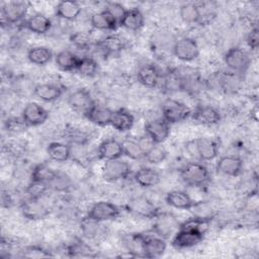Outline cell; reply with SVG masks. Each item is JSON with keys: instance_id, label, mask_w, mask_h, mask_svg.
I'll return each mask as SVG.
<instances>
[{"instance_id": "1", "label": "cell", "mask_w": 259, "mask_h": 259, "mask_svg": "<svg viewBox=\"0 0 259 259\" xmlns=\"http://www.w3.org/2000/svg\"><path fill=\"white\" fill-rule=\"evenodd\" d=\"M181 179L189 186L202 187L210 181L208 169L199 162H189L180 170Z\"/></svg>"}, {"instance_id": "2", "label": "cell", "mask_w": 259, "mask_h": 259, "mask_svg": "<svg viewBox=\"0 0 259 259\" xmlns=\"http://www.w3.org/2000/svg\"><path fill=\"white\" fill-rule=\"evenodd\" d=\"M204 238V231L191 227L179 226L177 232L172 236L171 245L175 249H187L197 246Z\"/></svg>"}, {"instance_id": "3", "label": "cell", "mask_w": 259, "mask_h": 259, "mask_svg": "<svg viewBox=\"0 0 259 259\" xmlns=\"http://www.w3.org/2000/svg\"><path fill=\"white\" fill-rule=\"evenodd\" d=\"M162 118L169 124L181 122L191 115V109L184 103L169 98L165 100L161 107Z\"/></svg>"}, {"instance_id": "4", "label": "cell", "mask_w": 259, "mask_h": 259, "mask_svg": "<svg viewBox=\"0 0 259 259\" xmlns=\"http://www.w3.org/2000/svg\"><path fill=\"white\" fill-rule=\"evenodd\" d=\"M224 62L232 73L242 74L249 69L251 59L245 50L239 47H233L226 52Z\"/></svg>"}, {"instance_id": "5", "label": "cell", "mask_w": 259, "mask_h": 259, "mask_svg": "<svg viewBox=\"0 0 259 259\" xmlns=\"http://www.w3.org/2000/svg\"><path fill=\"white\" fill-rule=\"evenodd\" d=\"M120 214L119 207L110 201L100 200L95 202L87 211L88 220L93 222L102 223L107 221H112L118 218Z\"/></svg>"}, {"instance_id": "6", "label": "cell", "mask_w": 259, "mask_h": 259, "mask_svg": "<svg viewBox=\"0 0 259 259\" xmlns=\"http://www.w3.org/2000/svg\"><path fill=\"white\" fill-rule=\"evenodd\" d=\"M132 173V167L126 162L119 159L107 160L102 166V177L105 181L115 182L126 179Z\"/></svg>"}, {"instance_id": "7", "label": "cell", "mask_w": 259, "mask_h": 259, "mask_svg": "<svg viewBox=\"0 0 259 259\" xmlns=\"http://www.w3.org/2000/svg\"><path fill=\"white\" fill-rule=\"evenodd\" d=\"M173 55L182 62H191L198 58L199 47L195 39L184 36L176 39L173 48Z\"/></svg>"}, {"instance_id": "8", "label": "cell", "mask_w": 259, "mask_h": 259, "mask_svg": "<svg viewBox=\"0 0 259 259\" xmlns=\"http://www.w3.org/2000/svg\"><path fill=\"white\" fill-rule=\"evenodd\" d=\"M125 208L128 212L147 219H154L159 213L157 206L145 196H137L131 198L126 202Z\"/></svg>"}, {"instance_id": "9", "label": "cell", "mask_w": 259, "mask_h": 259, "mask_svg": "<svg viewBox=\"0 0 259 259\" xmlns=\"http://www.w3.org/2000/svg\"><path fill=\"white\" fill-rule=\"evenodd\" d=\"M28 10V3L24 1L8 2L1 7L2 24H14L22 20Z\"/></svg>"}, {"instance_id": "10", "label": "cell", "mask_w": 259, "mask_h": 259, "mask_svg": "<svg viewBox=\"0 0 259 259\" xmlns=\"http://www.w3.org/2000/svg\"><path fill=\"white\" fill-rule=\"evenodd\" d=\"M67 101L74 111L80 112L83 115L95 104L90 91L86 88H79L73 91L69 94Z\"/></svg>"}, {"instance_id": "11", "label": "cell", "mask_w": 259, "mask_h": 259, "mask_svg": "<svg viewBox=\"0 0 259 259\" xmlns=\"http://www.w3.org/2000/svg\"><path fill=\"white\" fill-rule=\"evenodd\" d=\"M21 117L28 126H38L47 121L49 111L36 102H28L22 109Z\"/></svg>"}, {"instance_id": "12", "label": "cell", "mask_w": 259, "mask_h": 259, "mask_svg": "<svg viewBox=\"0 0 259 259\" xmlns=\"http://www.w3.org/2000/svg\"><path fill=\"white\" fill-rule=\"evenodd\" d=\"M194 154L201 161H211L219 155V145L210 138H199L192 141Z\"/></svg>"}, {"instance_id": "13", "label": "cell", "mask_w": 259, "mask_h": 259, "mask_svg": "<svg viewBox=\"0 0 259 259\" xmlns=\"http://www.w3.org/2000/svg\"><path fill=\"white\" fill-rule=\"evenodd\" d=\"M154 224V232L157 236L162 238L172 237L177 230L179 229V224L176 219L169 213H161L159 212L155 218Z\"/></svg>"}, {"instance_id": "14", "label": "cell", "mask_w": 259, "mask_h": 259, "mask_svg": "<svg viewBox=\"0 0 259 259\" xmlns=\"http://www.w3.org/2000/svg\"><path fill=\"white\" fill-rule=\"evenodd\" d=\"M145 134L148 135L155 144H162L170 135V124L162 117L149 120L145 124Z\"/></svg>"}, {"instance_id": "15", "label": "cell", "mask_w": 259, "mask_h": 259, "mask_svg": "<svg viewBox=\"0 0 259 259\" xmlns=\"http://www.w3.org/2000/svg\"><path fill=\"white\" fill-rule=\"evenodd\" d=\"M21 213L30 221H38L45 219L49 214L48 207L39 200V198L27 197L20 205Z\"/></svg>"}, {"instance_id": "16", "label": "cell", "mask_w": 259, "mask_h": 259, "mask_svg": "<svg viewBox=\"0 0 259 259\" xmlns=\"http://www.w3.org/2000/svg\"><path fill=\"white\" fill-rule=\"evenodd\" d=\"M215 169L219 173L226 176H238L243 169V161L240 157L235 155H227L221 157L217 164Z\"/></svg>"}, {"instance_id": "17", "label": "cell", "mask_w": 259, "mask_h": 259, "mask_svg": "<svg viewBox=\"0 0 259 259\" xmlns=\"http://www.w3.org/2000/svg\"><path fill=\"white\" fill-rule=\"evenodd\" d=\"M196 122L203 125H213L221 121L220 111L210 105H201L196 107L190 115Z\"/></svg>"}, {"instance_id": "18", "label": "cell", "mask_w": 259, "mask_h": 259, "mask_svg": "<svg viewBox=\"0 0 259 259\" xmlns=\"http://www.w3.org/2000/svg\"><path fill=\"white\" fill-rule=\"evenodd\" d=\"M167 249L165 239L159 236H145L143 243V256L146 258H159Z\"/></svg>"}, {"instance_id": "19", "label": "cell", "mask_w": 259, "mask_h": 259, "mask_svg": "<svg viewBox=\"0 0 259 259\" xmlns=\"http://www.w3.org/2000/svg\"><path fill=\"white\" fill-rule=\"evenodd\" d=\"M97 153L99 158L104 161L119 159L123 155L122 144L113 138L106 139L99 144Z\"/></svg>"}, {"instance_id": "20", "label": "cell", "mask_w": 259, "mask_h": 259, "mask_svg": "<svg viewBox=\"0 0 259 259\" xmlns=\"http://www.w3.org/2000/svg\"><path fill=\"white\" fill-rule=\"evenodd\" d=\"M161 74L153 64L143 65L137 72V80L147 88H155L160 82Z\"/></svg>"}, {"instance_id": "21", "label": "cell", "mask_w": 259, "mask_h": 259, "mask_svg": "<svg viewBox=\"0 0 259 259\" xmlns=\"http://www.w3.org/2000/svg\"><path fill=\"white\" fill-rule=\"evenodd\" d=\"M64 92L62 86L55 83H40L34 87L33 95L45 102H54L58 100Z\"/></svg>"}, {"instance_id": "22", "label": "cell", "mask_w": 259, "mask_h": 259, "mask_svg": "<svg viewBox=\"0 0 259 259\" xmlns=\"http://www.w3.org/2000/svg\"><path fill=\"white\" fill-rule=\"evenodd\" d=\"M113 110L110 108L99 105V104H94L85 114L84 116L92 123L99 125V126H106L110 125V120L112 116Z\"/></svg>"}, {"instance_id": "23", "label": "cell", "mask_w": 259, "mask_h": 259, "mask_svg": "<svg viewBox=\"0 0 259 259\" xmlns=\"http://www.w3.org/2000/svg\"><path fill=\"white\" fill-rule=\"evenodd\" d=\"M165 200L168 205L177 209H191L197 203L194 201L187 192L182 190H171L166 196Z\"/></svg>"}, {"instance_id": "24", "label": "cell", "mask_w": 259, "mask_h": 259, "mask_svg": "<svg viewBox=\"0 0 259 259\" xmlns=\"http://www.w3.org/2000/svg\"><path fill=\"white\" fill-rule=\"evenodd\" d=\"M91 26L98 30H115L119 24L116 19L106 9L95 12L90 17Z\"/></svg>"}, {"instance_id": "25", "label": "cell", "mask_w": 259, "mask_h": 259, "mask_svg": "<svg viewBox=\"0 0 259 259\" xmlns=\"http://www.w3.org/2000/svg\"><path fill=\"white\" fill-rule=\"evenodd\" d=\"M145 25V16L142 11L136 7L126 9L120 21L119 26L132 31H139Z\"/></svg>"}, {"instance_id": "26", "label": "cell", "mask_w": 259, "mask_h": 259, "mask_svg": "<svg viewBox=\"0 0 259 259\" xmlns=\"http://www.w3.org/2000/svg\"><path fill=\"white\" fill-rule=\"evenodd\" d=\"M24 26L27 30H29L32 33L46 34L52 28V21L45 14L36 13V14L29 16L25 20Z\"/></svg>"}, {"instance_id": "27", "label": "cell", "mask_w": 259, "mask_h": 259, "mask_svg": "<svg viewBox=\"0 0 259 259\" xmlns=\"http://www.w3.org/2000/svg\"><path fill=\"white\" fill-rule=\"evenodd\" d=\"M135 182L144 188L156 186L160 182V174L151 167H142L134 174Z\"/></svg>"}, {"instance_id": "28", "label": "cell", "mask_w": 259, "mask_h": 259, "mask_svg": "<svg viewBox=\"0 0 259 259\" xmlns=\"http://www.w3.org/2000/svg\"><path fill=\"white\" fill-rule=\"evenodd\" d=\"M135 123L134 115L126 109L120 108L114 110L111 116L110 125L118 132L124 133L130 131Z\"/></svg>"}, {"instance_id": "29", "label": "cell", "mask_w": 259, "mask_h": 259, "mask_svg": "<svg viewBox=\"0 0 259 259\" xmlns=\"http://www.w3.org/2000/svg\"><path fill=\"white\" fill-rule=\"evenodd\" d=\"M81 11L82 7L77 1H60L56 6V15L67 21L75 20Z\"/></svg>"}, {"instance_id": "30", "label": "cell", "mask_w": 259, "mask_h": 259, "mask_svg": "<svg viewBox=\"0 0 259 259\" xmlns=\"http://www.w3.org/2000/svg\"><path fill=\"white\" fill-rule=\"evenodd\" d=\"M98 46L105 54L112 55L123 51L126 47V41L121 35L111 33L107 34L103 39H101L98 42Z\"/></svg>"}, {"instance_id": "31", "label": "cell", "mask_w": 259, "mask_h": 259, "mask_svg": "<svg viewBox=\"0 0 259 259\" xmlns=\"http://www.w3.org/2000/svg\"><path fill=\"white\" fill-rule=\"evenodd\" d=\"M80 58L73 52L69 50H64L59 52L55 57V62L57 67L64 72L76 71Z\"/></svg>"}, {"instance_id": "32", "label": "cell", "mask_w": 259, "mask_h": 259, "mask_svg": "<svg viewBox=\"0 0 259 259\" xmlns=\"http://www.w3.org/2000/svg\"><path fill=\"white\" fill-rule=\"evenodd\" d=\"M47 154L52 161L62 163L68 161L72 156L71 148L60 142H53L47 148Z\"/></svg>"}, {"instance_id": "33", "label": "cell", "mask_w": 259, "mask_h": 259, "mask_svg": "<svg viewBox=\"0 0 259 259\" xmlns=\"http://www.w3.org/2000/svg\"><path fill=\"white\" fill-rule=\"evenodd\" d=\"M28 61L36 66H45L53 59V52L44 46H35L27 52Z\"/></svg>"}, {"instance_id": "34", "label": "cell", "mask_w": 259, "mask_h": 259, "mask_svg": "<svg viewBox=\"0 0 259 259\" xmlns=\"http://www.w3.org/2000/svg\"><path fill=\"white\" fill-rule=\"evenodd\" d=\"M153 46L159 50H171L176 41V38L171 31L166 29H160L153 34L151 39Z\"/></svg>"}, {"instance_id": "35", "label": "cell", "mask_w": 259, "mask_h": 259, "mask_svg": "<svg viewBox=\"0 0 259 259\" xmlns=\"http://www.w3.org/2000/svg\"><path fill=\"white\" fill-rule=\"evenodd\" d=\"M57 175V171L53 170L51 167H49L47 164L40 163L34 166V168L31 171V181H38V182H45L49 184L52 182V180Z\"/></svg>"}, {"instance_id": "36", "label": "cell", "mask_w": 259, "mask_h": 259, "mask_svg": "<svg viewBox=\"0 0 259 259\" xmlns=\"http://www.w3.org/2000/svg\"><path fill=\"white\" fill-rule=\"evenodd\" d=\"M179 14L181 19L188 24L199 23L200 20V10L198 4L195 3H185L180 6Z\"/></svg>"}, {"instance_id": "37", "label": "cell", "mask_w": 259, "mask_h": 259, "mask_svg": "<svg viewBox=\"0 0 259 259\" xmlns=\"http://www.w3.org/2000/svg\"><path fill=\"white\" fill-rule=\"evenodd\" d=\"M76 72L83 77H93L98 72V63L92 57L80 58Z\"/></svg>"}, {"instance_id": "38", "label": "cell", "mask_w": 259, "mask_h": 259, "mask_svg": "<svg viewBox=\"0 0 259 259\" xmlns=\"http://www.w3.org/2000/svg\"><path fill=\"white\" fill-rule=\"evenodd\" d=\"M121 144H122L123 155H125L127 158H130L132 160L144 159V154H143L137 140L125 139L123 142H121Z\"/></svg>"}, {"instance_id": "39", "label": "cell", "mask_w": 259, "mask_h": 259, "mask_svg": "<svg viewBox=\"0 0 259 259\" xmlns=\"http://www.w3.org/2000/svg\"><path fill=\"white\" fill-rule=\"evenodd\" d=\"M163 86L169 92L182 91V82L179 72L176 70L167 72L163 79Z\"/></svg>"}, {"instance_id": "40", "label": "cell", "mask_w": 259, "mask_h": 259, "mask_svg": "<svg viewBox=\"0 0 259 259\" xmlns=\"http://www.w3.org/2000/svg\"><path fill=\"white\" fill-rule=\"evenodd\" d=\"M145 235L142 234H132L125 240V245L128 252L133 256H143V243H144Z\"/></svg>"}, {"instance_id": "41", "label": "cell", "mask_w": 259, "mask_h": 259, "mask_svg": "<svg viewBox=\"0 0 259 259\" xmlns=\"http://www.w3.org/2000/svg\"><path fill=\"white\" fill-rule=\"evenodd\" d=\"M71 44L78 50H88L92 45V38L85 31H76L70 36Z\"/></svg>"}, {"instance_id": "42", "label": "cell", "mask_w": 259, "mask_h": 259, "mask_svg": "<svg viewBox=\"0 0 259 259\" xmlns=\"http://www.w3.org/2000/svg\"><path fill=\"white\" fill-rule=\"evenodd\" d=\"M167 158V151L161 144H156L146 155L145 158L151 164H160Z\"/></svg>"}, {"instance_id": "43", "label": "cell", "mask_w": 259, "mask_h": 259, "mask_svg": "<svg viewBox=\"0 0 259 259\" xmlns=\"http://www.w3.org/2000/svg\"><path fill=\"white\" fill-rule=\"evenodd\" d=\"M5 128L7 132L13 133V134H20L26 131L27 127H29L22 117H10L7 118L4 122Z\"/></svg>"}, {"instance_id": "44", "label": "cell", "mask_w": 259, "mask_h": 259, "mask_svg": "<svg viewBox=\"0 0 259 259\" xmlns=\"http://www.w3.org/2000/svg\"><path fill=\"white\" fill-rule=\"evenodd\" d=\"M49 184L45 182H38V181H31L26 187V193L28 197L31 198H40L46 191L49 188Z\"/></svg>"}, {"instance_id": "45", "label": "cell", "mask_w": 259, "mask_h": 259, "mask_svg": "<svg viewBox=\"0 0 259 259\" xmlns=\"http://www.w3.org/2000/svg\"><path fill=\"white\" fill-rule=\"evenodd\" d=\"M69 256L71 257H90L92 256L91 248L83 242L73 243L68 248Z\"/></svg>"}, {"instance_id": "46", "label": "cell", "mask_w": 259, "mask_h": 259, "mask_svg": "<svg viewBox=\"0 0 259 259\" xmlns=\"http://www.w3.org/2000/svg\"><path fill=\"white\" fill-rule=\"evenodd\" d=\"M70 185H71V181H70L69 177L66 174L59 173V172H57V175L50 183L51 187H53L54 189L59 190V191L66 190L67 188L70 187Z\"/></svg>"}, {"instance_id": "47", "label": "cell", "mask_w": 259, "mask_h": 259, "mask_svg": "<svg viewBox=\"0 0 259 259\" xmlns=\"http://www.w3.org/2000/svg\"><path fill=\"white\" fill-rule=\"evenodd\" d=\"M24 257H29V258H34V257H49L52 256L50 252L46 251L44 248L39 246H28L25 247L22 251Z\"/></svg>"}, {"instance_id": "48", "label": "cell", "mask_w": 259, "mask_h": 259, "mask_svg": "<svg viewBox=\"0 0 259 259\" xmlns=\"http://www.w3.org/2000/svg\"><path fill=\"white\" fill-rule=\"evenodd\" d=\"M105 9L110 12V14L116 19V21L118 22V24H120V21L124 15V12H125V8L119 4V3H116V2H111V3H108L107 6L105 7Z\"/></svg>"}, {"instance_id": "49", "label": "cell", "mask_w": 259, "mask_h": 259, "mask_svg": "<svg viewBox=\"0 0 259 259\" xmlns=\"http://www.w3.org/2000/svg\"><path fill=\"white\" fill-rule=\"evenodd\" d=\"M246 41L251 50L256 51L258 49V47H259V30L256 26L251 28V30L248 32Z\"/></svg>"}, {"instance_id": "50", "label": "cell", "mask_w": 259, "mask_h": 259, "mask_svg": "<svg viewBox=\"0 0 259 259\" xmlns=\"http://www.w3.org/2000/svg\"><path fill=\"white\" fill-rule=\"evenodd\" d=\"M138 143H139V146L144 154V158H145V155L156 145L154 143V141L148 136V135H144V136H141L139 139H137Z\"/></svg>"}]
</instances>
